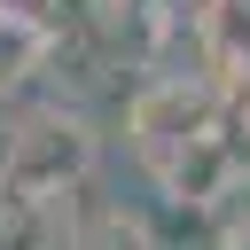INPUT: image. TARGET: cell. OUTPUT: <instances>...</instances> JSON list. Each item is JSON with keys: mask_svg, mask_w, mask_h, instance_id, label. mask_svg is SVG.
<instances>
[{"mask_svg": "<svg viewBox=\"0 0 250 250\" xmlns=\"http://www.w3.org/2000/svg\"><path fill=\"white\" fill-rule=\"evenodd\" d=\"M227 117V86H211L203 70H148L133 94H125V148L133 164L156 180L195 133H211Z\"/></svg>", "mask_w": 250, "mask_h": 250, "instance_id": "obj_2", "label": "cell"}, {"mask_svg": "<svg viewBox=\"0 0 250 250\" xmlns=\"http://www.w3.org/2000/svg\"><path fill=\"white\" fill-rule=\"evenodd\" d=\"M188 23H195V70L234 94L250 78V0H203Z\"/></svg>", "mask_w": 250, "mask_h": 250, "instance_id": "obj_3", "label": "cell"}, {"mask_svg": "<svg viewBox=\"0 0 250 250\" xmlns=\"http://www.w3.org/2000/svg\"><path fill=\"white\" fill-rule=\"evenodd\" d=\"M102 164V133L78 102H47L8 125L0 141V195L8 203H70Z\"/></svg>", "mask_w": 250, "mask_h": 250, "instance_id": "obj_1", "label": "cell"}, {"mask_svg": "<svg viewBox=\"0 0 250 250\" xmlns=\"http://www.w3.org/2000/svg\"><path fill=\"white\" fill-rule=\"evenodd\" d=\"M0 8H16V16H31V23H47V31H62L86 0H0Z\"/></svg>", "mask_w": 250, "mask_h": 250, "instance_id": "obj_5", "label": "cell"}, {"mask_svg": "<svg viewBox=\"0 0 250 250\" xmlns=\"http://www.w3.org/2000/svg\"><path fill=\"white\" fill-rule=\"evenodd\" d=\"M47 70H55V31L31 23V16H16V8H0V102L31 94Z\"/></svg>", "mask_w": 250, "mask_h": 250, "instance_id": "obj_4", "label": "cell"}]
</instances>
